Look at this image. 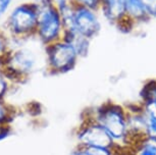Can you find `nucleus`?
<instances>
[{
  "label": "nucleus",
  "mask_w": 156,
  "mask_h": 155,
  "mask_svg": "<svg viewBox=\"0 0 156 155\" xmlns=\"http://www.w3.org/2000/svg\"><path fill=\"white\" fill-rule=\"evenodd\" d=\"M76 139H78L79 145L88 146V147L116 149L113 140L110 138L107 132L92 116L89 115V113L79 127Z\"/></svg>",
  "instance_id": "5"
},
{
  "label": "nucleus",
  "mask_w": 156,
  "mask_h": 155,
  "mask_svg": "<svg viewBox=\"0 0 156 155\" xmlns=\"http://www.w3.org/2000/svg\"><path fill=\"white\" fill-rule=\"evenodd\" d=\"M62 39L67 41V42L70 43L73 47H75L80 58L86 56L88 54V52H89L91 40L88 39L86 37L82 36L80 34L76 33V32H73V31L64 32Z\"/></svg>",
  "instance_id": "10"
},
{
  "label": "nucleus",
  "mask_w": 156,
  "mask_h": 155,
  "mask_svg": "<svg viewBox=\"0 0 156 155\" xmlns=\"http://www.w3.org/2000/svg\"><path fill=\"white\" fill-rule=\"evenodd\" d=\"M38 11L37 35L44 44L49 45L63 38L62 16L56 2L53 0H37Z\"/></svg>",
  "instance_id": "3"
},
{
  "label": "nucleus",
  "mask_w": 156,
  "mask_h": 155,
  "mask_svg": "<svg viewBox=\"0 0 156 155\" xmlns=\"http://www.w3.org/2000/svg\"><path fill=\"white\" fill-rule=\"evenodd\" d=\"M13 69L20 74L31 72L36 65V58L30 51H20L13 56Z\"/></svg>",
  "instance_id": "9"
},
{
  "label": "nucleus",
  "mask_w": 156,
  "mask_h": 155,
  "mask_svg": "<svg viewBox=\"0 0 156 155\" xmlns=\"http://www.w3.org/2000/svg\"><path fill=\"white\" fill-rule=\"evenodd\" d=\"M2 49H3V43H2V41L0 40V52L2 51Z\"/></svg>",
  "instance_id": "20"
},
{
  "label": "nucleus",
  "mask_w": 156,
  "mask_h": 155,
  "mask_svg": "<svg viewBox=\"0 0 156 155\" xmlns=\"http://www.w3.org/2000/svg\"><path fill=\"white\" fill-rule=\"evenodd\" d=\"M88 113L107 132L115 144L116 150L126 151L132 147L126 106L114 102H105Z\"/></svg>",
  "instance_id": "1"
},
{
  "label": "nucleus",
  "mask_w": 156,
  "mask_h": 155,
  "mask_svg": "<svg viewBox=\"0 0 156 155\" xmlns=\"http://www.w3.org/2000/svg\"><path fill=\"white\" fill-rule=\"evenodd\" d=\"M0 135H1V134H0Z\"/></svg>",
  "instance_id": "21"
},
{
  "label": "nucleus",
  "mask_w": 156,
  "mask_h": 155,
  "mask_svg": "<svg viewBox=\"0 0 156 155\" xmlns=\"http://www.w3.org/2000/svg\"><path fill=\"white\" fill-rule=\"evenodd\" d=\"M10 24L16 33H36L38 25V11L35 3L23 4L16 7L10 16Z\"/></svg>",
  "instance_id": "6"
},
{
  "label": "nucleus",
  "mask_w": 156,
  "mask_h": 155,
  "mask_svg": "<svg viewBox=\"0 0 156 155\" xmlns=\"http://www.w3.org/2000/svg\"><path fill=\"white\" fill-rule=\"evenodd\" d=\"M55 2H56L58 8H59V9H62V8L67 6L72 1H70V0H56Z\"/></svg>",
  "instance_id": "16"
},
{
  "label": "nucleus",
  "mask_w": 156,
  "mask_h": 155,
  "mask_svg": "<svg viewBox=\"0 0 156 155\" xmlns=\"http://www.w3.org/2000/svg\"><path fill=\"white\" fill-rule=\"evenodd\" d=\"M4 116H5V109H4V107L0 104V122L3 121Z\"/></svg>",
  "instance_id": "18"
},
{
  "label": "nucleus",
  "mask_w": 156,
  "mask_h": 155,
  "mask_svg": "<svg viewBox=\"0 0 156 155\" xmlns=\"http://www.w3.org/2000/svg\"><path fill=\"white\" fill-rule=\"evenodd\" d=\"M120 154L119 155H129V150H126V151H119Z\"/></svg>",
  "instance_id": "19"
},
{
  "label": "nucleus",
  "mask_w": 156,
  "mask_h": 155,
  "mask_svg": "<svg viewBox=\"0 0 156 155\" xmlns=\"http://www.w3.org/2000/svg\"><path fill=\"white\" fill-rule=\"evenodd\" d=\"M143 111L145 115V138L156 142V116L145 111L144 109Z\"/></svg>",
  "instance_id": "13"
},
{
  "label": "nucleus",
  "mask_w": 156,
  "mask_h": 155,
  "mask_svg": "<svg viewBox=\"0 0 156 155\" xmlns=\"http://www.w3.org/2000/svg\"><path fill=\"white\" fill-rule=\"evenodd\" d=\"M120 152L116 149L88 147V146L76 145L70 151L69 155H119Z\"/></svg>",
  "instance_id": "11"
},
{
  "label": "nucleus",
  "mask_w": 156,
  "mask_h": 155,
  "mask_svg": "<svg viewBox=\"0 0 156 155\" xmlns=\"http://www.w3.org/2000/svg\"><path fill=\"white\" fill-rule=\"evenodd\" d=\"M64 32H76L92 40L101 31V19L99 11L70 4L60 11Z\"/></svg>",
  "instance_id": "2"
},
{
  "label": "nucleus",
  "mask_w": 156,
  "mask_h": 155,
  "mask_svg": "<svg viewBox=\"0 0 156 155\" xmlns=\"http://www.w3.org/2000/svg\"><path fill=\"white\" fill-rule=\"evenodd\" d=\"M100 11L109 24L119 30L128 32L125 0H101Z\"/></svg>",
  "instance_id": "7"
},
{
  "label": "nucleus",
  "mask_w": 156,
  "mask_h": 155,
  "mask_svg": "<svg viewBox=\"0 0 156 155\" xmlns=\"http://www.w3.org/2000/svg\"><path fill=\"white\" fill-rule=\"evenodd\" d=\"M125 8L128 32L133 30L136 26L150 20L143 0H125Z\"/></svg>",
  "instance_id": "8"
},
{
  "label": "nucleus",
  "mask_w": 156,
  "mask_h": 155,
  "mask_svg": "<svg viewBox=\"0 0 156 155\" xmlns=\"http://www.w3.org/2000/svg\"><path fill=\"white\" fill-rule=\"evenodd\" d=\"M75 5L82 7L90 8L97 11H100V5H101V0H70Z\"/></svg>",
  "instance_id": "14"
},
{
  "label": "nucleus",
  "mask_w": 156,
  "mask_h": 155,
  "mask_svg": "<svg viewBox=\"0 0 156 155\" xmlns=\"http://www.w3.org/2000/svg\"><path fill=\"white\" fill-rule=\"evenodd\" d=\"M46 55L50 71L54 74L69 72L80 58L75 47L64 39L47 45Z\"/></svg>",
  "instance_id": "4"
},
{
  "label": "nucleus",
  "mask_w": 156,
  "mask_h": 155,
  "mask_svg": "<svg viewBox=\"0 0 156 155\" xmlns=\"http://www.w3.org/2000/svg\"><path fill=\"white\" fill-rule=\"evenodd\" d=\"M149 19H156V0H143Z\"/></svg>",
  "instance_id": "15"
},
{
  "label": "nucleus",
  "mask_w": 156,
  "mask_h": 155,
  "mask_svg": "<svg viewBox=\"0 0 156 155\" xmlns=\"http://www.w3.org/2000/svg\"><path fill=\"white\" fill-rule=\"evenodd\" d=\"M4 90H5V83L3 82V80H2V78L0 77V96L3 94Z\"/></svg>",
  "instance_id": "17"
},
{
  "label": "nucleus",
  "mask_w": 156,
  "mask_h": 155,
  "mask_svg": "<svg viewBox=\"0 0 156 155\" xmlns=\"http://www.w3.org/2000/svg\"><path fill=\"white\" fill-rule=\"evenodd\" d=\"M129 155H156V142L141 140L129 149Z\"/></svg>",
  "instance_id": "12"
}]
</instances>
